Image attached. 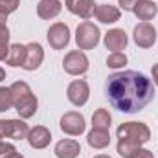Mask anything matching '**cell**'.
<instances>
[{"instance_id": "4316f807", "label": "cell", "mask_w": 158, "mask_h": 158, "mask_svg": "<svg viewBox=\"0 0 158 158\" xmlns=\"http://www.w3.org/2000/svg\"><path fill=\"white\" fill-rule=\"evenodd\" d=\"M9 42V30L6 24L0 26V44H7Z\"/></svg>"}, {"instance_id": "ba28073f", "label": "cell", "mask_w": 158, "mask_h": 158, "mask_svg": "<svg viewBox=\"0 0 158 158\" xmlns=\"http://www.w3.org/2000/svg\"><path fill=\"white\" fill-rule=\"evenodd\" d=\"M59 125H61L63 132H66V134H70V136H79V134H83V132H85V127H86L83 114H79V112H66V114L61 118V123H59Z\"/></svg>"}, {"instance_id": "5bb4252c", "label": "cell", "mask_w": 158, "mask_h": 158, "mask_svg": "<svg viewBox=\"0 0 158 158\" xmlns=\"http://www.w3.org/2000/svg\"><path fill=\"white\" fill-rule=\"evenodd\" d=\"M127 33L123 31V30H118V28H114V30H110L107 35H105V46H107V50H110V52H121V50H125L127 48Z\"/></svg>"}, {"instance_id": "3957f363", "label": "cell", "mask_w": 158, "mask_h": 158, "mask_svg": "<svg viewBox=\"0 0 158 158\" xmlns=\"http://www.w3.org/2000/svg\"><path fill=\"white\" fill-rule=\"evenodd\" d=\"M11 90V96H13V107L17 109L19 116L22 119H28L31 118L35 112H37V98L33 96L31 88L28 83L24 81H17L9 86Z\"/></svg>"}, {"instance_id": "44dd1931", "label": "cell", "mask_w": 158, "mask_h": 158, "mask_svg": "<svg viewBox=\"0 0 158 158\" xmlns=\"http://www.w3.org/2000/svg\"><path fill=\"white\" fill-rule=\"evenodd\" d=\"M110 121L112 116L107 109H98L94 114H92V127L94 129H103V131H109L110 129Z\"/></svg>"}, {"instance_id": "9a60e30c", "label": "cell", "mask_w": 158, "mask_h": 158, "mask_svg": "<svg viewBox=\"0 0 158 158\" xmlns=\"http://www.w3.org/2000/svg\"><path fill=\"white\" fill-rule=\"evenodd\" d=\"M55 156L57 158H77L81 153V145H79L76 140H61L57 142L55 145Z\"/></svg>"}, {"instance_id": "9c48e42d", "label": "cell", "mask_w": 158, "mask_h": 158, "mask_svg": "<svg viewBox=\"0 0 158 158\" xmlns=\"http://www.w3.org/2000/svg\"><path fill=\"white\" fill-rule=\"evenodd\" d=\"M132 37H134L136 46H140V48H151L156 42V30L149 22H140L134 28V35Z\"/></svg>"}, {"instance_id": "7c38bea8", "label": "cell", "mask_w": 158, "mask_h": 158, "mask_svg": "<svg viewBox=\"0 0 158 158\" xmlns=\"http://www.w3.org/2000/svg\"><path fill=\"white\" fill-rule=\"evenodd\" d=\"M26 140H28V143H30L33 149H44V147H48V143L52 142V134H50V131H48L46 127L37 125V127L30 129V134H28Z\"/></svg>"}, {"instance_id": "7a4b0ae2", "label": "cell", "mask_w": 158, "mask_h": 158, "mask_svg": "<svg viewBox=\"0 0 158 158\" xmlns=\"http://www.w3.org/2000/svg\"><path fill=\"white\" fill-rule=\"evenodd\" d=\"M116 134H118V155L121 158H132V155L151 138L149 127L142 121L121 123Z\"/></svg>"}, {"instance_id": "f546056e", "label": "cell", "mask_w": 158, "mask_h": 158, "mask_svg": "<svg viewBox=\"0 0 158 158\" xmlns=\"http://www.w3.org/2000/svg\"><path fill=\"white\" fill-rule=\"evenodd\" d=\"M7 53H9V46L7 44H0V61H6Z\"/></svg>"}, {"instance_id": "836d02e7", "label": "cell", "mask_w": 158, "mask_h": 158, "mask_svg": "<svg viewBox=\"0 0 158 158\" xmlns=\"http://www.w3.org/2000/svg\"><path fill=\"white\" fill-rule=\"evenodd\" d=\"M6 158H24V156L19 155V153H13V155H9V156H6Z\"/></svg>"}, {"instance_id": "d6a6232c", "label": "cell", "mask_w": 158, "mask_h": 158, "mask_svg": "<svg viewBox=\"0 0 158 158\" xmlns=\"http://www.w3.org/2000/svg\"><path fill=\"white\" fill-rule=\"evenodd\" d=\"M4 79H6V70L0 66V81H4Z\"/></svg>"}, {"instance_id": "d4e9b609", "label": "cell", "mask_w": 158, "mask_h": 158, "mask_svg": "<svg viewBox=\"0 0 158 158\" xmlns=\"http://www.w3.org/2000/svg\"><path fill=\"white\" fill-rule=\"evenodd\" d=\"M13 153H17V149H15L13 143L0 142V158H6V156H9V155H13Z\"/></svg>"}, {"instance_id": "2e32d148", "label": "cell", "mask_w": 158, "mask_h": 158, "mask_svg": "<svg viewBox=\"0 0 158 158\" xmlns=\"http://www.w3.org/2000/svg\"><path fill=\"white\" fill-rule=\"evenodd\" d=\"M63 9V4L59 0H40L37 4V15L44 20H50V19H55Z\"/></svg>"}, {"instance_id": "52a82bcc", "label": "cell", "mask_w": 158, "mask_h": 158, "mask_svg": "<svg viewBox=\"0 0 158 158\" xmlns=\"http://www.w3.org/2000/svg\"><path fill=\"white\" fill-rule=\"evenodd\" d=\"M66 96L70 99L72 105L76 107H83L86 101H88V96H90V88H88V83L85 79H76L68 85L66 88Z\"/></svg>"}, {"instance_id": "6da1fadb", "label": "cell", "mask_w": 158, "mask_h": 158, "mask_svg": "<svg viewBox=\"0 0 158 158\" xmlns=\"http://www.w3.org/2000/svg\"><path fill=\"white\" fill-rule=\"evenodd\" d=\"M105 94L110 105L125 114H134L145 109L155 98L153 81L142 72L125 70L107 77Z\"/></svg>"}, {"instance_id": "ffe728a7", "label": "cell", "mask_w": 158, "mask_h": 158, "mask_svg": "<svg viewBox=\"0 0 158 158\" xmlns=\"http://www.w3.org/2000/svg\"><path fill=\"white\" fill-rule=\"evenodd\" d=\"M26 61V44H11L9 46V53L6 57V63L9 66H20Z\"/></svg>"}, {"instance_id": "4fadbf2b", "label": "cell", "mask_w": 158, "mask_h": 158, "mask_svg": "<svg viewBox=\"0 0 158 158\" xmlns=\"http://www.w3.org/2000/svg\"><path fill=\"white\" fill-rule=\"evenodd\" d=\"M119 15H121L119 9L110 4H99L96 6V11H94L96 20H99L101 24H114L116 20H119Z\"/></svg>"}, {"instance_id": "8992f818", "label": "cell", "mask_w": 158, "mask_h": 158, "mask_svg": "<svg viewBox=\"0 0 158 158\" xmlns=\"http://www.w3.org/2000/svg\"><path fill=\"white\" fill-rule=\"evenodd\" d=\"M48 42L53 50H63L70 42V28L64 22H55L48 30Z\"/></svg>"}, {"instance_id": "603a6c76", "label": "cell", "mask_w": 158, "mask_h": 158, "mask_svg": "<svg viewBox=\"0 0 158 158\" xmlns=\"http://www.w3.org/2000/svg\"><path fill=\"white\" fill-rule=\"evenodd\" d=\"M13 107V96L11 90L6 86H0V112H6Z\"/></svg>"}, {"instance_id": "277c9868", "label": "cell", "mask_w": 158, "mask_h": 158, "mask_svg": "<svg viewBox=\"0 0 158 158\" xmlns=\"http://www.w3.org/2000/svg\"><path fill=\"white\" fill-rule=\"evenodd\" d=\"M99 30L94 22L90 20H85L77 26V31H76V42H77L79 50H92L98 46L99 42Z\"/></svg>"}, {"instance_id": "f1b7e54d", "label": "cell", "mask_w": 158, "mask_h": 158, "mask_svg": "<svg viewBox=\"0 0 158 158\" xmlns=\"http://www.w3.org/2000/svg\"><path fill=\"white\" fill-rule=\"evenodd\" d=\"M7 138V119H0V142Z\"/></svg>"}, {"instance_id": "cb8c5ba5", "label": "cell", "mask_w": 158, "mask_h": 158, "mask_svg": "<svg viewBox=\"0 0 158 158\" xmlns=\"http://www.w3.org/2000/svg\"><path fill=\"white\" fill-rule=\"evenodd\" d=\"M17 7H19V0H0V11L6 15L17 11Z\"/></svg>"}, {"instance_id": "5b68a950", "label": "cell", "mask_w": 158, "mask_h": 158, "mask_svg": "<svg viewBox=\"0 0 158 158\" xmlns=\"http://www.w3.org/2000/svg\"><path fill=\"white\" fill-rule=\"evenodd\" d=\"M63 68L70 76H83L88 70V57L81 50H74V52H70V53L64 55Z\"/></svg>"}, {"instance_id": "ac0fdd59", "label": "cell", "mask_w": 158, "mask_h": 158, "mask_svg": "<svg viewBox=\"0 0 158 158\" xmlns=\"http://www.w3.org/2000/svg\"><path fill=\"white\" fill-rule=\"evenodd\" d=\"M156 13H158V7L153 0H138V4H136V7H134V15H136L140 20H143V22L151 20Z\"/></svg>"}, {"instance_id": "4dcf8cb0", "label": "cell", "mask_w": 158, "mask_h": 158, "mask_svg": "<svg viewBox=\"0 0 158 158\" xmlns=\"http://www.w3.org/2000/svg\"><path fill=\"white\" fill-rule=\"evenodd\" d=\"M151 74H153V83L158 86V63L153 66V70H151Z\"/></svg>"}, {"instance_id": "e0dca14e", "label": "cell", "mask_w": 158, "mask_h": 158, "mask_svg": "<svg viewBox=\"0 0 158 158\" xmlns=\"http://www.w3.org/2000/svg\"><path fill=\"white\" fill-rule=\"evenodd\" d=\"M86 142L94 149H105L110 143V134L109 131H103V129H92L86 136Z\"/></svg>"}, {"instance_id": "7402d4cb", "label": "cell", "mask_w": 158, "mask_h": 158, "mask_svg": "<svg viewBox=\"0 0 158 158\" xmlns=\"http://www.w3.org/2000/svg\"><path fill=\"white\" fill-rule=\"evenodd\" d=\"M107 64L110 66V68H123L125 64H127V55L123 53V52H112L109 57H107Z\"/></svg>"}, {"instance_id": "83f0119b", "label": "cell", "mask_w": 158, "mask_h": 158, "mask_svg": "<svg viewBox=\"0 0 158 158\" xmlns=\"http://www.w3.org/2000/svg\"><path fill=\"white\" fill-rule=\"evenodd\" d=\"M132 158H155V156H153V153H151V151H147V149H142V147H140V149L132 155Z\"/></svg>"}, {"instance_id": "d6986e66", "label": "cell", "mask_w": 158, "mask_h": 158, "mask_svg": "<svg viewBox=\"0 0 158 158\" xmlns=\"http://www.w3.org/2000/svg\"><path fill=\"white\" fill-rule=\"evenodd\" d=\"M30 134V127L28 123H24L22 119H7V138L13 140H24Z\"/></svg>"}, {"instance_id": "8fae6325", "label": "cell", "mask_w": 158, "mask_h": 158, "mask_svg": "<svg viewBox=\"0 0 158 158\" xmlns=\"http://www.w3.org/2000/svg\"><path fill=\"white\" fill-rule=\"evenodd\" d=\"M42 59H44L42 46L39 42H30V44H26V61H24L22 68L28 70V72H33L40 66Z\"/></svg>"}, {"instance_id": "484cf974", "label": "cell", "mask_w": 158, "mask_h": 158, "mask_svg": "<svg viewBox=\"0 0 158 158\" xmlns=\"http://www.w3.org/2000/svg\"><path fill=\"white\" fill-rule=\"evenodd\" d=\"M118 4H119V7L125 9V11H134L138 0H118Z\"/></svg>"}, {"instance_id": "30bf717a", "label": "cell", "mask_w": 158, "mask_h": 158, "mask_svg": "<svg viewBox=\"0 0 158 158\" xmlns=\"http://www.w3.org/2000/svg\"><path fill=\"white\" fill-rule=\"evenodd\" d=\"M64 4L72 15H77L83 20H88L94 17V11H96L94 0H66Z\"/></svg>"}, {"instance_id": "e575fe53", "label": "cell", "mask_w": 158, "mask_h": 158, "mask_svg": "<svg viewBox=\"0 0 158 158\" xmlns=\"http://www.w3.org/2000/svg\"><path fill=\"white\" fill-rule=\"evenodd\" d=\"M94 158H110V156H107V155H98V156H94Z\"/></svg>"}, {"instance_id": "1f68e13d", "label": "cell", "mask_w": 158, "mask_h": 158, "mask_svg": "<svg viewBox=\"0 0 158 158\" xmlns=\"http://www.w3.org/2000/svg\"><path fill=\"white\" fill-rule=\"evenodd\" d=\"M6 19H7V15L0 11V26H2V24H6Z\"/></svg>"}]
</instances>
